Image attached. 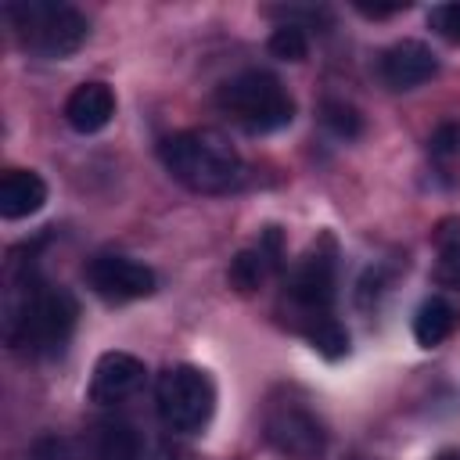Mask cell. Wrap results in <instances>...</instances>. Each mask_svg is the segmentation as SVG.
<instances>
[{
    "label": "cell",
    "mask_w": 460,
    "mask_h": 460,
    "mask_svg": "<svg viewBox=\"0 0 460 460\" xmlns=\"http://www.w3.org/2000/svg\"><path fill=\"white\" fill-rule=\"evenodd\" d=\"M86 284L93 295H101L104 302H137L147 298L158 288V277L151 266L129 259V255H93L83 270Z\"/></svg>",
    "instance_id": "cell-8"
},
{
    "label": "cell",
    "mask_w": 460,
    "mask_h": 460,
    "mask_svg": "<svg viewBox=\"0 0 460 460\" xmlns=\"http://www.w3.org/2000/svg\"><path fill=\"white\" fill-rule=\"evenodd\" d=\"M165 172L194 194H226L241 183L244 165L237 147L219 129H183L158 144Z\"/></svg>",
    "instance_id": "cell-2"
},
{
    "label": "cell",
    "mask_w": 460,
    "mask_h": 460,
    "mask_svg": "<svg viewBox=\"0 0 460 460\" xmlns=\"http://www.w3.org/2000/svg\"><path fill=\"white\" fill-rule=\"evenodd\" d=\"M428 25L449 43H460V4H435L428 11Z\"/></svg>",
    "instance_id": "cell-21"
},
{
    "label": "cell",
    "mask_w": 460,
    "mask_h": 460,
    "mask_svg": "<svg viewBox=\"0 0 460 460\" xmlns=\"http://www.w3.org/2000/svg\"><path fill=\"white\" fill-rule=\"evenodd\" d=\"M435 277L442 284L460 288V219H453L438 230V270H435Z\"/></svg>",
    "instance_id": "cell-16"
},
{
    "label": "cell",
    "mask_w": 460,
    "mask_h": 460,
    "mask_svg": "<svg viewBox=\"0 0 460 460\" xmlns=\"http://www.w3.org/2000/svg\"><path fill=\"white\" fill-rule=\"evenodd\" d=\"M435 460H460V449H446V453H438Z\"/></svg>",
    "instance_id": "cell-24"
},
{
    "label": "cell",
    "mask_w": 460,
    "mask_h": 460,
    "mask_svg": "<svg viewBox=\"0 0 460 460\" xmlns=\"http://www.w3.org/2000/svg\"><path fill=\"white\" fill-rule=\"evenodd\" d=\"M456 327H460V313H456V305H453L449 298H442V295L424 298L420 309L413 313V338H417V345H424V349L442 345L446 338H453Z\"/></svg>",
    "instance_id": "cell-14"
},
{
    "label": "cell",
    "mask_w": 460,
    "mask_h": 460,
    "mask_svg": "<svg viewBox=\"0 0 460 460\" xmlns=\"http://www.w3.org/2000/svg\"><path fill=\"white\" fill-rule=\"evenodd\" d=\"M323 126H327L334 137L352 140V137L363 133V115H359L352 104H345V101H327V104H323Z\"/></svg>",
    "instance_id": "cell-19"
},
{
    "label": "cell",
    "mask_w": 460,
    "mask_h": 460,
    "mask_svg": "<svg viewBox=\"0 0 460 460\" xmlns=\"http://www.w3.org/2000/svg\"><path fill=\"white\" fill-rule=\"evenodd\" d=\"M277 262H280V234L277 230H266L255 248H244V252L234 255V262L226 270V280L241 295H248V291H255L277 270Z\"/></svg>",
    "instance_id": "cell-12"
},
{
    "label": "cell",
    "mask_w": 460,
    "mask_h": 460,
    "mask_svg": "<svg viewBox=\"0 0 460 460\" xmlns=\"http://www.w3.org/2000/svg\"><path fill=\"white\" fill-rule=\"evenodd\" d=\"M155 460H180L176 453H169V449H162V453H155Z\"/></svg>",
    "instance_id": "cell-25"
},
{
    "label": "cell",
    "mask_w": 460,
    "mask_h": 460,
    "mask_svg": "<svg viewBox=\"0 0 460 460\" xmlns=\"http://www.w3.org/2000/svg\"><path fill=\"white\" fill-rule=\"evenodd\" d=\"M144 363L133 352H104L93 363V377H90V402L97 406H115L129 395H137V388L144 385Z\"/></svg>",
    "instance_id": "cell-10"
},
{
    "label": "cell",
    "mask_w": 460,
    "mask_h": 460,
    "mask_svg": "<svg viewBox=\"0 0 460 460\" xmlns=\"http://www.w3.org/2000/svg\"><path fill=\"white\" fill-rule=\"evenodd\" d=\"M356 460H363V456H356Z\"/></svg>",
    "instance_id": "cell-26"
},
{
    "label": "cell",
    "mask_w": 460,
    "mask_h": 460,
    "mask_svg": "<svg viewBox=\"0 0 460 460\" xmlns=\"http://www.w3.org/2000/svg\"><path fill=\"white\" fill-rule=\"evenodd\" d=\"M155 406L169 431L194 435L212 420L216 385L201 367H190V363L165 367L155 385Z\"/></svg>",
    "instance_id": "cell-5"
},
{
    "label": "cell",
    "mask_w": 460,
    "mask_h": 460,
    "mask_svg": "<svg viewBox=\"0 0 460 460\" xmlns=\"http://www.w3.org/2000/svg\"><path fill=\"white\" fill-rule=\"evenodd\" d=\"M93 460H140V438L129 424L122 420H104L93 431V446H90Z\"/></svg>",
    "instance_id": "cell-15"
},
{
    "label": "cell",
    "mask_w": 460,
    "mask_h": 460,
    "mask_svg": "<svg viewBox=\"0 0 460 460\" xmlns=\"http://www.w3.org/2000/svg\"><path fill=\"white\" fill-rule=\"evenodd\" d=\"M47 201V183L32 169H7L0 180V216L4 219H25L40 212Z\"/></svg>",
    "instance_id": "cell-13"
},
{
    "label": "cell",
    "mask_w": 460,
    "mask_h": 460,
    "mask_svg": "<svg viewBox=\"0 0 460 460\" xmlns=\"http://www.w3.org/2000/svg\"><path fill=\"white\" fill-rule=\"evenodd\" d=\"M29 460H83V456H79L75 442L58 438V435H47V438H40V442L32 446Z\"/></svg>",
    "instance_id": "cell-22"
},
{
    "label": "cell",
    "mask_w": 460,
    "mask_h": 460,
    "mask_svg": "<svg viewBox=\"0 0 460 460\" xmlns=\"http://www.w3.org/2000/svg\"><path fill=\"white\" fill-rule=\"evenodd\" d=\"M270 54L280 58V61H302L309 54V36L302 25L295 22H284L270 32Z\"/></svg>",
    "instance_id": "cell-18"
},
{
    "label": "cell",
    "mask_w": 460,
    "mask_h": 460,
    "mask_svg": "<svg viewBox=\"0 0 460 460\" xmlns=\"http://www.w3.org/2000/svg\"><path fill=\"white\" fill-rule=\"evenodd\" d=\"M356 11H363L367 18H388L395 11H406V4H392V7H370V4H356Z\"/></svg>",
    "instance_id": "cell-23"
},
{
    "label": "cell",
    "mask_w": 460,
    "mask_h": 460,
    "mask_svg": "<svg viewBox=\"0 0 460 460\" xmlns=\"http://www.w3.org/2000/svg\"><path fill=\"white\" fill-rule=\"evenodd\" d=\"M216 108L244 126L248 133H273L295 119V101L284 90V83L262 68H248L219 83Z\"/></svg>",
    "instance_id": "cell-4"
},
{
    "label": "cell",
    "mask_w": 460,
    "mask_h": 460,
    "mask_svg": "<svg viewBox=\"0 0 460 460\" xmlns=\"http://www.w3.org/2000/svg\"><path fill=\"white\" fill-rule=\"evenodd\" d=\"M79 320L72 291L47 284L32 266L18 270L7 284V341L36 356H58Z\"/></svg>",
    "instance_id": "cell-1"
},
{
    "label": "cell",
    "mask_w": 460,
    "mask_h": 460,
    "mask_svg": "<svg viewBox=\"0 0 460 460\" xmlns=\"http://www.w3.org/2000/svg\"><path fill=\"white\" fill-rule=\"evenodd\" d=\"M438 75V58L420 40H399L381 50L377 58V79L388 90H413Z\"/></svg>",
    "instance_id": "cell-9"
},
{
    "label": "cell",
    "mask_w": 460,
    "mask_h": 460,
    "mask_svg": "<svg viewBox=\"0 0 460 460\" xmlns=\"http://www.w3.org/2000/svg\"><path fill=\"white\" fill-rule=\"evenodd\" d=\"M302 334H305V338L313 341V349H316V352H323L327 359H338V356H345V352H349V331H345L334 316H323V320L309 323Z\"/></svg>",
    "instance_id": "cell-17"
},
{
    "label": "cell",
    "mask_w": 460,
    "mask_h": 460,
    "mask_svg": "<svg viewBox=\"0 0 460 460\" xmlns=\"http://www.w3.org/2000/svg\"><path fill=\"white\" fill-rule=\"evenodd\" d=\"M428 155L438 162H460V122H442L428 137Z\"/></svg>",
    "instance_id": "cell-20"
},
{
    "label": "cell",
    "mask_w": 460,
    "mask_h": 460,
    "mask_svg": "<svg viewBox=\"0 0 460 460\" xmlns=\"http://www.w3.org/2000/svg\"><path fill=\"white\" fill-rule=\"evenodd\" d=\"M334 280H338V248L323 234L316 244H309V252L291 266V273L284 280V298H288L291 313L298 316V327L302 331L309 323L331 316Z\"/></svg>",
    "instance_id": "cell-6"
},
{
    "label": "cell",
    "mask_w": 460,
    "mask_h": 460,
    "mask_svg": "<svg viewBox=\"0 0 460 460\" xmlns=\"http://www.w3.org/2000/svg\"><path fill=\"white\" fill-rule=\"evenodd\" d=\"M115 115V93L108 83H79L65 101V122L75 133H97Z\"/></svg>",
    "instance_id": "cell-11"
},
{
    "label": "cell",
    "mask_w": 460,
    "mask_h": 460,
    "mask_svg": "<svg viewBox=\"0 0 460 460\" xmlns=\"http://www.w3.org/2000/svg\"><path fill=\"white\" fill-rule=\"evenodd\" d=\"M4 18L14 29L18 43L43 58H68L90 36L86 14L58 0H11L4 4Z\"/></svg>",
    "instance_id": "cell-3"
},
{
    "label": "cell",
    "mask_w": 460,
    "mask_h": 460,
    "mask_svg": "<svg viewBox=\"0 0 460 460\" xmlns=\"http://www.w3.org/2000/svg\"><path fill=\"white\" fill-rule=\"evenodd\" d=\"M266 442L291 460H320L327 453V428L323 420L298 399H277L262 420Z\"/></svg>",
    "instance_id": "cell-7"
}]
</instances>
